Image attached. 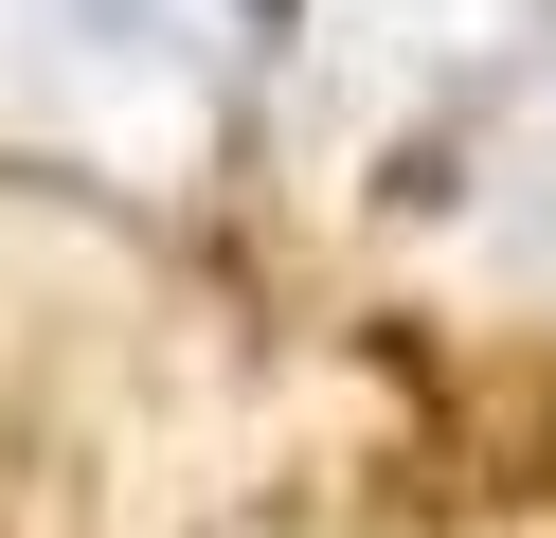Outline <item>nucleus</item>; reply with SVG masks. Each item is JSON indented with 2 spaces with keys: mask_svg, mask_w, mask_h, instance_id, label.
<instances>
[{
  "mask_svg": "<svg viewBox=\"0 0 556 538\" xmlns=\"http://www.w3.org/2000/svg\"><path fill=\"white\" fill-rule=\"evenodd\" d=\"M520 36H539V0H288V18H269L252 126H269V162H288V179H324V198H341V179L448 143L484 90H503Z\"/></svg>",
  "mask_w": 556,
  "mask_h": 538,
  "instance_id": "2",
  "label": "nucleus"
},
{
  "mask_svg": "<svg viewBox=\"0 0 556 538\" xmlns=\"http://www.w3.org/2000/svg\"><path fill=\"white\" fill-rule=\"evenodd\" d=\"M288 0H0V162L90 198H180L269 90Z\"/></svg>",
  "mask_w": 556,
  "mask_h": 538,
  "instance_id": "1",
  "label": "nucleus"
},
{
  "mask_svg": "<svg viewBox=\"0 0 556 538\" xmlns=\"http://www.w3.org/2000/svg\"><path fill=\"white\" fill-rule=\"evenodd\" d=\"M448 270L484 287H556V0L503 54V90L448 126Z\"/></svg>",
  "mask_w": 556,
  "mask_h": 538,
  "instance_id": "3",
  "label": "nucleus"
}]
</instances>
